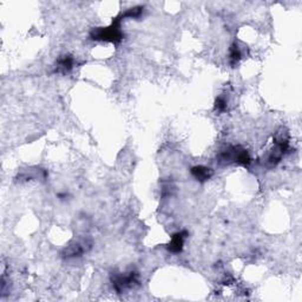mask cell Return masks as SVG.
<instances>
[{
    "label": "cell",
    "instance_id": "3957f363",
    "mask_svg": "<svg viewBox=\"0 0 302 302\" xmlns=\"http://www.w3.org/2000/svg\"><path fill=\"white\" fill-rule=\"evenodd\" d=\"M111 282L117 293H124L138 285V273L129 271L125 273H116L111 276Z\"/></svg>",
    "mask_w": 302,
    "mask_h": 302
},
{
    "label": "cell",
    "instance_id": "9c48e42d",
    "mask_svg": "<svg viewBox=\"0 0 302 302\" xmlns=\"http://www.w3.org/2000/svg\"><path fill=\"white\" fill-rule=\"evenodd\" d=\"M143 6H135L133 8H129L128 11H125L124 13H122V17L124 18H140L143 13Z\"/></svg>",
    "mask_w": 302,
    "mask_h": 302
},
{
    "label": "cell",
    "instance_id": "52a82bcc",
    "mask_svg": "<svg viewBox=\"0 0 302 302\" xmlns=\"http://www.w3.org/2000/svg\"><path fill=\"white\" fill-rule=\"evenodd\" d=\"M190 172H191L192 177H194L196 181H198L201 183L207 182L208 179H210L211 176H213V170L204 165L192 166Z\"/></svg>",
    "mask_w": 302,
    "mask_h": 302
},
{
    "label": "cell",
    "instance_id": "6da1fadb",
    "mask_svg": "<svg viewBox=\"0 0 302 302\" xmlns=\"http://www.w3.org/2000/svg\"><path fill=\"white\" fill-rule=\"evenodd\" d=\"M122 20H123V17H122V14H120L114 19V21L109 26L97 27L95 30H92L91 33H90V38L92 40L105 41V43H120L123 39V32L121 30Z\"/></svg>",
    "mask_w": 302,
    "mask_h": 302
},
{
    "label": "cell",
    "instance_id": "7a4b0ae2",
    "mask_svg": "<svg viewBox=\"0 0 302 302\" xmlns=\"http://www.w3.org/2000/svg\"><path fill=\"white\" fill-rule=\"evenodd\" d=\"M217 159L221 164H240L248 166L252 163L249 152L240 146H229L220 151Z\"/></svg>",
    "mask_w": 302,
    "mask_h": 302
},
{
    "label": "cell",
    "instance_id": "30bf717a",
    "mask_svg": "<svg viewBox=\"0 0 302 302\" xmlns=\"http://www.w3.org/2000/svg\"><path fill=\"white\" fill-rule=\"evenodd\" d=\"M215 110L217 112H224L227 110V101L224 97H218L215 101Z\"/></svg>",
    "mask_w": 302,
    "mask_h": 302
},
{
    "label": "cell",
    "instance_id": "ba28073f",
    "mask_svg": "<svg viewBox=\"0 0 302 302\" xmlns=\"http://www.w3.org/2000/svg\"><path fill=\"white\" fill-rule=\"evenodd\" d=\"M241 59H242V51H241L239 44L234 43L230 46V50H229V63H230V65L235 66L236 64H239Z\"/></svg>",
    "mask_w": 302,
    "mask_h": 302
},
{
    "label": "cell",
    "instance_id": "5b68a950",
    "mask_svg": "<svg viewBox=\"0 0 302 302\" xmlns=\"http://www.w3.org/2000/svg\"><path fill=\"white\" fill-rule=\"evenodd\" d=\"M188 237V231L187 230H182V231H177L176 234H173L171 237V241L169 242V245L166 248L170 253L172 254H178L183 250V247H184V242L185 239Z\"/></svg>",
    "mask_w": 302,
    "mask_h": 302
},
{
    "label": "cell",
    "instance_id": "8992f818",
    "mask_svg": "<svg viewBox=\"0 0 302 302\" xmlns=\"http://www.w3.org/2000/svg\"><path fill=\"white\" fill-rule=\"evenodd\" d=\"M73 66H75V58L70 56V54H65V56H62L57 60L54 72L60 73V75H66V73L72 71Z\"/></svg>",
    "mask_w": 302,
    "mask_h": 302
},
{
    "label": "cell",
    "instance_id": "277c9868",
    "mask_svg": "<svg viewBox=\"0 0 302 302\" xmlns=\"http://www.w3.org/2000/svg\"><path fill=\"white\" fill-rule=\"evenodd\" d=\"M91 248V243L86 240H79L72 242L71 245H69L65 249L63 250L62 255L64 259H76L80 258L83 254H85L88 250Z\"/></svg>",
    "mask_w": 302,
    "mask_h": 302
}]
</instances>
